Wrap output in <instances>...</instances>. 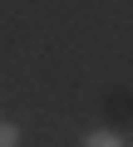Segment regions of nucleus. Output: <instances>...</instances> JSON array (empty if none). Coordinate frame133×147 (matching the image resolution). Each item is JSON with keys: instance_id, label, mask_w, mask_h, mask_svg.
Returning <instances> with one entry per match:
<instances>
[{"instance_id": "obj_1", "label": "nucleus", "mask_w": 133, "mask_h": 147, "mask_svg": "<svg viewBox=\"0 0 133 147\" xmlns=\"http://www.w3.org/2000/svg\"><path fill=\"white\" fill-rule=\"evenodd\" d=\"M79 147H123V142H118L113 132H89V137H84Z\"/></svg>"}, {"instance_id": "obj_2", "label": "nucleus", "mask_w": 133, "mask_h": 147, "mask_svg": "<svg viewBox=\"0 0 133 147\" xmlns=\"http://www.w3.org/2000/svg\"><path fill=\"white\" fill-rule=\"evenodd\" d=\"M0 147H20V127L15 123H0Z\"/></svg>"}]
</instances>
